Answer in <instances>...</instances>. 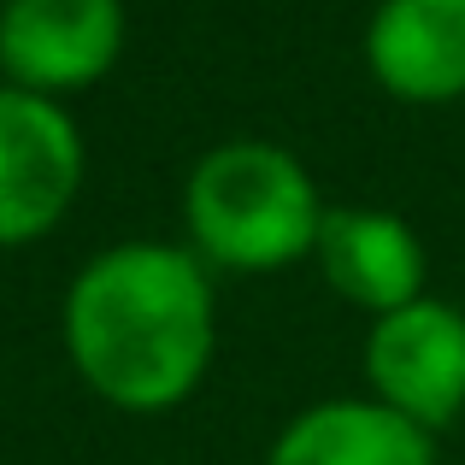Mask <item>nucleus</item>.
<instances>
[{
  "label": "nucleus",
  "instance_id": "f257e3e1",
  "mask_svg": "<svg viewBox=\"0 0 465 465\" xmlns=\"http://www.w3.org/2000/svg\"><path fill=\"white\" fill-rule=\"evenodd\" d=\"M71 353L118 407H171L194 389L213 348V301L189 253L130 242L71 289Z\"/></svg>",
  "mask_w": 465,
  "mask_h": 465
},
{
  "label": "nucleus",
  "instance_id": "f03ea898",
  "mask_svg": "<svg viewBox=\"0 0 465 465\" xmlns=\"http://www.w3.org/2000/svg\"><path fill=\"white\" fill-rule=\"evenodd\" d=\"M189 224L201 248L242 272H265L318 248V201L307 171L265 142H230L189 177Z\"/></svg>",
  "mask_w": 465,
  "mask_h": 465
},
{
  "label": "nucleus",
  "instance_id": "7ed1b4c3",
  "mask_svg": "<svg viewBox=\"0 0 465 465\" xmlns=\"http://www.w3.org/2000/svg\"><path fill=\"white\" fill-rule=\"evenodd\" d=\"M365 371L389 412L412 419L419 430L448 424L465 407V318L442 301H412L389 312L371 330Z\"/></svg>",
  "mask_w": 465,
  "mask_h": 465
},
{
  "label": "nucleus",
  "instance_id": "20e7f679",
  "mask_svg": "<svg viewBox=\"0 0 465 465\" xmlns=\"http://www.w3.org/2000/svg\"><path fill=\"white\" fill-rule=\"evenodd\" d=\"M83 177L71 118L30 89H0V248L30 242L65 213Z\"/></svg>",
  "mask_w": 465,
  "mask_h": 465
},
{
  "label": "nucleus",
  "instance_id": "39448f33",
  "mask_svg": "<svg viewBox=\"0 0 465 465\" xmlns=\"http://www.w3.org/2000/svg\"><path fill=\"white\" fill-rule=\"evenodd\" d=\"M118 0H6L0 65L24 89H77L118 59Z\"/></svg>",
  "mask_w": 465,
  "mask_h": 465
},
{
  "label": "nucleus",
  "instance_id": "423d86ee",
  "mask_svg": "<svg viewBox=\"0 0 465 465\" xmlns=\"http://www.w3.org/2000/svg\"><path fill=\"white\" fill-rule=\"evenodd\" d=\"M365 54L407 101H454L465 94V0H383Z\"/></svg>",
  "mask_w": 465,
  "mask_h": 465
},
{
  "label": "nucleus",
  "instance_id": "0eeeda50",
  "mask_svg": "<svg viewBox=\"0 0 465 465\" xmlns=\"http://www.w3.org/2000/svg\"><path fill=\"white\" fill-rule=\"evenodd\" d=\"M318 253L324 272L341 295L365 301L377 312H401L419 301L424 283V253L412 242V230L389 213H330L318 224Z\"/></svg>",
  "mask_w": 465,
  "mask_h": 465
},
{
  "label": "nucleus",
  "instance_id": "6e6552de",
  "mask_svg": "<svg viewBox=\"0 0 465 465\" xmlns=\"http://www.w3.org/2000/svg\"><path fill=\"white\" fill-rule=\"evenodd\" d=\"M272 465H436V454L430 436L401 412L336 401L289 424L272 448Z\"/></svg>",
  "mask_w": 465,
  "mask_h": 465
}]
</instances>
